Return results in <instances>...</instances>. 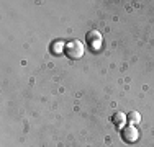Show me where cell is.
<instances>
[{
	"label": "cell",
	"mask_w": 154,
	"mask_h": 147,
	"mask_svg": "<svg viewBox=\"0 0 154 147\" xmlns=\"http://www.w3.org/2000/svg\"><path fill=\"white\" fill-rule=\"evenodd\" d=\"M84 52H85V47H84V44L80 43L79 39L69 41L67 44H66V47H64V54H66L69 59H72V61L80 59V57L84 56Z\"/></svg>",
	"instance_id": "obj_1"
},
{
	"label": "cell",
	"mask_w": 154,
	"mask_h": 147,
	"mask_svg": "<svg viewBox=\"0 0 154 147\" xmlns=\"http://www.w3.org/2000/svg\"><path fill=\"white\" fill-rule=\"evenodd\" d=\"M138 129L134 126H131V124H128L126 128L123 129V139L126 142H134V141H138Z\"/></svg>",
	"instance_id": "obj_2"
},
{
	"label": "cell",
	"mask_w": 154,
	"mask_h": 147,
	"mask_svg": "<svg viewBox=\"0 0 154 147\" xmlns=\"http://www.w3.org/2000/svg\"><path fill=\"white\" fill-rule=\"evenodd\" d=\"M87 43L92 46V49H98V47L102 46V43H103V39H102V34L97 31H92L87 34Z\"/></svg>",
	"instance_id": "obj_3"
},
{
	"label": "cell",
	"mask_w": 154,
	"mask_h": 147,
	"mask_svg": "<svg viewBox=\"0 0 154 147\" xmlns=\"http://www.w3.org/2000/svg\"><path fill=\"white\" fill-rule=\"evenodd\" d=\"M126 121L131 124V126H136V124L141 123V115H139L138 111H130L126 116Z\"/></svg>",
	"instance_id": "obj_4"
},
{
	"label": "cell",
	"mask_w": 154,
	"mask_h": 147,
	"mask_svg": "<svg viewBox=\"0 0 154 147\" xmlns=\"http://www.w3.org/2000/svg\"><path fill=\"white\" fill-rule=\"evenodd\" d=\"M113 123L116 124V126H123L125 123H126V115H125V113H115V115H113Z\"/></svg>",
	"instance_id": "obj_5"
},
{
	"label": "cell",
	"mask_w": 154,
	"mask_h": 147,
	"mask_svg": "<svg viewBox=\"0 0 154 147\" xmlns=\"http://www.w3.org/2000/svg\"><path fill=\"white\" fill-rule=\"evenodd\" d=\"M64 47H66V44L62 43V41H56V44H54V46H53V51H54V52H56V54H59L61 51L64 49Z\"/></svg>",
	"instance_id": "obj_6"
}]
</instances>
